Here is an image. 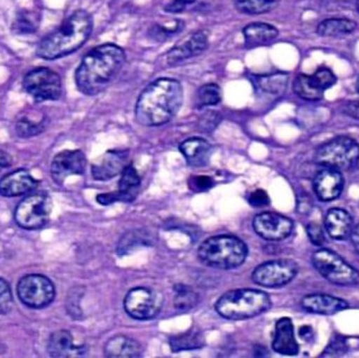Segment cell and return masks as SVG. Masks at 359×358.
Here are the masks:
<instances>
[{
    "label": "cell",
    "instance_id": "6da1fadb",
    "mask_svg": "<svg viewBox=\"0 0 359 358\" xmlns=\"http://www.w3.org/2000/svg\"><path fill=\"white\" fill-rule=\"evenodd\" d=\"M126 53L117 44L104 43L90 50L75 74L76 85L86 96L104 92L119 76L126 63Z\"/></svg>",
    "mask_w": 359,
    "mask_h": 358
},
{
    "label": "cell",
    "instance_id": "7a4b0ae2",
    "mask_svg": "<svg viewBox=\"0 0 359 358\" xmlns=\"http://www.w3.org/2000/svg\"><path fill=\"white\" fill-rule=\"evenodd\" d=\"M183 99V88L178 80L159 78L139 96L135 109L137 122L147 128L163 125L178 113Z\"/></svg>",
    "mask_w": 359,
    "mask_h": 358
},
{
    "label": "cell",
    "instance_id": "3957f363",
    "mask_svg": "<svg viewBox=\"0 0 359 358\" xmlns=\"http://www.w3.org/2000/svg\"><path fill=\"white\" fill-rule=\"evenodd\" d=\"M93 32V17L84 10L74 12L62 25L40 41L36 55L46 60L62 58L79 50Z\"/></svg>",
    "mask_w": 359,
    "mask_h": 358
},
{
    "label": "cell",
    "instance_id": "277c9868",
    "mask_svg": "<svg viewBox=\"0 0 359 358\" xmlns=\"http://www.w3.org/2000/svg\"><path fill=\"white\" fill-rule=\"evenodd\" d=\"M248 256L246 244L230 235H215L205 240L198 249V258L203 264L212 268H238Z\"/></svg>",
    "mask_w": 359,
    "mask_h": 358
},
{
    "label": "cell",
    "instance_id": "5b68a950",
    "mask_svg": "<svg viewBox=\"0 0 359 358\" xmlns=\"http://www.w3.org/2000/svg\"><path fill=\"white\" fill-rule=\"evenodd\" d=\"M272 303L266 292L257 289H234L217 300L215 310L230 321L252 319L267 312Z\"/></svg>",
    "mask_w": 359,
    "mask_h": 358
},
{
    "label": "cell",
    "instance_id": "8992f818",
    "mask_svg": "<svg viewBox=\"0 0 359 358\" xmlns=\"http://www.w3.org/2000/svg\"><path fill=\"white\" fill-rule=\"evenodd\" d=\"M314 161L323 167L339 172L352 170L359 162L358 142L351 137H335L318 147Z\"/></svg>",
    "mask_w": 359,
    "mask_h": 358
},
{
    "label": "cell",
    "instance_id": "52a82bcc",
    "mask_svg": "<svg viewBox=\"0 0 359 358\" xmlns=\"http://www.w3.org/2000/svg\"><path fill=\"white\" fill-rule=\"evenodd\" d=\"M312 264L325 280L334 285L346 287L359 283L358 271L333 250H316L312 256Z\"/></svg>",
    "mask_w": 359,
    "mask_h": 358
},
{
    "label": "cell",
    "instance_id": "ba28073f",
    "mask_svg": "<svg viewBox=\"0 0 359 358\" xmlns=\"http://www.w3.org/2000/svg\"><path fill=\"white\" fill-rule=\"evenodd\" d=\"M53 202L48 193H32L22 200L15 209L14 219L20 228L36 230L48 224L52 214Z\"/></svg>",
    "mask_w": 359,
    "mask_h": 358
},
{
    "label": "cell",
    "instance_id": "9c48e42d",
    "mask_svg": "<svg viewBox=\"0 0 359 358\" xmlns=\"http://www.w3.org/2000/svg\"><path fill=\"white\" fill-rule=\"evenodd\" d=\"M17 296L29 308L42 309L52 304L56 289L48 277L42 275H27L18 282Z\"/></svg>",
    "mask_w": 359,
    "mask_h": 358
},
{
    "label": "cell",
    "instance_id": "30bf717a",
    "mask_svg": "<svg viewBox=\"0 0 359 358\" xmlns=\"http://www.w3.org/2000/svg\"><path fill=\"white\" fill-rule=\"evenodd\" d=\"M23 88L36 101L58 100L62 95V82L56 71L48 67L32 69L23 78Z\"/></svg>",
    "mask_w": 359,
    "mask_h": 358
},
{
    "label": "cell",
    "instance_id": "8fae6325",
    "mask_svg": "<svg viewBox=\"0 0 359 358\" xmlns=\"http://www.w3.org/2000/svg\"><path fill=\"white\" fill-rule=\"evenodd\" d=\"M163 298L159 292L149 287H136L124 298V309L132 319L149 321L161 311Z\"/></svg>",
    "mask_w": 359,
    "mask_h": 358
},
{
    "label": "cell",
    "instance_id": "7c38bea8",
    "mask_svg": "<svg viewBox=\"0 0 359 358\" xmlns=\"http://www.w3.org/2000/svg\"><path fill=\"white\" fill-rule=\"evenodd\" d=\"M299 273V266L289 259L268 261L253 270V283L266 288H280L288 285Z\"/></svg>",
    "mask_w": 359,
    "mask_h": 358
},
{
    "label": "cell",
    "instance_id": "4fadbf2b",
    "mask_svg": "<svg viewBox=\"0 0 359 358\" xmlns=\"http://www.w3.org/2000/svg\"><path fill=\"white\" fill-rule=\"evenodd\" d=\"M253 229L262 239L282 241L292 233V220L278 212H262L253 219Z\"/></svg>",
    "mask_w": 359,
    "mask_h": 358
},
{
    "label": "cell",
    "instance_id": "5bb4252c",
    "mask_svg": "<svg viewBox=\"0 0 359 358\" xmlns=\"http://www.w3.org/2000/svg\"><path fill=\"white\" fill-rule=\"evenodd\" d=\"M86 158L83 151H63L55 156L50 165V174L56 184H62L65 179L86 172Z\"/></svg>",
    "mask_w": 359,
    "mask_h": 358
},
{
    "label": "cell",
    "instance_id": "9a60e30c",
    "mask_svg": "<svg viewBox=\"0 0 359 358\" xmlns=\"http://www.w3.org/2000/svg\"><path fill=\"white\" fill-rule=\"evenodd\" d=\"M345 188V178L339 170L323 167L313 179V191L322 202L339 199Z\"/></svg>",
    "mask_w": 359,
    "mask_h": 358
},
{
    "label": "cell",
    "instance_id": "2e32d148",
    "mask_svg": "<svg viewBox=\"0 0 359 358\" xmlns=\"http://www.w3.org/2000/svg\"><path fill=\"white\" fill-rule=\"evenodd\" d=\"M209 36L206 31H198L182 40L168 50L166 62L170 65L178 64L192 57L198 56L208 48Z\"/></svg>",
    "mask_w": 359,
    "mask_h": 358
},
{
    "label": "cell",
    "instance_id": "e0dca14e",
    "mask_svg": "<svg viewBox=\"0 0 359 358\" xmlns=\"http://www.w3.org/2000/svg\"><path fill=\"white\" fill-rule=\"evenodd\" d=\"M128 151H109L96 163L93 164V178L97 181H109L121 174L130 164Z\"/></svg>",
    "mask_w": 359,
    "mask_h": 358
},
{
    "label": "cell",
    "instance_id": "ac0fdd59",
    "mask_svg": "<svg viewBox=\"0 0 359 358\" xmlns=\"http://www.w3.org/2000/svg\"><path fill=\"white\" fill-rule=\"evenodd\" d=\"M39 184L27 170H17L6 174L0 180V195L6 198L19 197L31 193Z\"/></svg>",
    "mask_w": 359,
    "mask_h": 358
},
{
    "label": "cell",
    "instance_id": "d6986e66",
    "mask_svg": "<svg viewBox=\"0 0 359 358\" xmlns=\"http://www.w3.org/2000/svg\"><path fill=\"white\" fill-rule=\"evenodd\" d=\"M301 304L307 312L318 315H334L349 308L347 301L325 294L304 296Z\"/></svg>",
    "mask_w": 359,
    "mask_h": 358
},
{
    "label": "cell",
    "instance_id": "ffe728a7",
    "mask_svg": "<svg viewBox=\"0 0 359 358\" xmlns=\"http://www.w3.org/2000/svg\"><path fill=\"white\" fill-rule=\"evenodd\" d=\"M272 349L278 354L294 357L299 354V346L294 334V326L289 317H282L276 324Z\"/></svg>",
    "mask_w": 359,
    "mask_h": 358
},
{
    "label": "cell",
    "instance_id": "44dd1931",
    "mask_svg": "<svg viewBox=\"0 0 359 358\" xmlns=\"http://www.w3.org/2000/svg\"><path fill=\"white\" fill-rule=\"evenodd\" d=\"M353 227V218L343 208H331L325 216L327 233L337 241H344L350 237Z\"/></svg>",
    "mask_w": 359,
    "mask_h": 358
},
{
    "label": "cell",
    "instance_id": "7402d4cb",
    "mask_svg": "<svg viewBox=\"0 0 359 358\" xmlns=\"http://www.w3.org/2000/svg\"><path fill=\"white\" fill-rule=\"evenodd\" d=\"M179 149L188 165L192 167L206 166L212 155V146L210 143L205 139L196 137L183 141L180 144Z\"/></svg>",
    "mask_w": 359,
    "mask_h": 358
},
{
    "label": "cell",
    "instance_id": "603a6c76",
    "mask_svg": "<svg viewBox=\"0 0 359 358\" xmlns=\"http://www.w3.org/2000/svg\"><path fill=\"white\" fill-rule=\"evenodd\" d=\"M86 352L84 346H75L73 336L67 330H58L50 336L48 353L50 357L65 358L82 357Z\"/></svg>",
    "mask_w": 359,
    "mask_h": 358
},
{
    "label": "cell",
    "instance_id": "cb8c5ba5",
    "mask_svg": "<svg viewBox=\"0 0 359 358\" xmlns=\"http://www.w3.org/2000/svg\"><path fill=\"white\" fill-rule=\"evenodd\" d=\"M245 46L252 48L266 46L278 38V31L273 25L264 22H253L246 25L243 29Z\"/></svg>",
    "mask_w": 359,
    "mask_h": 358
},
{
    "label": "cell",
    "instance_id": "d4e9b609",
    "mask_svg": "<svg viewBox=\"0 0 359 358\" xmlns=\"http://www.w3.org/2000/svg\"><path fill=\"white\" fill-rule=\"evenodd\" d=\"M104 355L109 358L140 357L142 355V347L137 340L128 336H114L105 344Z\"/></svg>",
    "mask_w": 359,
    "mask_h": 358
},
{
    "label": "cell",
    "instance_id": "484cf974",
    "mask_svg": "<svg viewBox=\"0 0 359 358\" xmlns=\"http://www.w3.org/2000/svg\"><path fill=\"white\" fill-rule=\"evenodd\" d=\"M141 179L138 172L132 164H128L123 172H121V178L119 180L118 191H115L117 195L118 202L124 203H132L138 197L139 189H140Z\"/></svg>",
    "mask_w": 359,
    "mask_h": 358
},
{
    "label": "cell",
    "instance_id": "4316f807",
    "mask_svg": "<svg viewBox=\"0 0 359 358\" xmlns=\"http://www.w3.org/2000/svg\"><path fill=\"white\" fill-rule=\"evenodd\" d=\"M355 21L348 18H329L322 21L316 27V33L322 37H339L355 31Z\"/></svg>",
    "mask_w": 359,
    "mask_h": 358
},
{
    "label": "cell",
    "instance_id": "83f0119b",
    "mask_svg": "<svg viewBox=\"0 0 359 358\" xmlns=\"http://www.w3.org/2000/svg\"><path fill=\"white\" fill-rule=\"evenodd\" d=\"M293 92L297 97L307 101H318L324 97V90L314 81L312 75L299 74L293 81Z\"/></svg>",
    "mask_w": 359,
    "mask_h": 358
},
{
    "label": "cell",
    "instance_id": "f1b7e54d",
    "mask_svg": "<svg viewBox=\"0 0 359 358\" xmlns=\"http://www.w3.org/2000/svg\"><path fill=\"white\" fill-rule=\"evenodd\" d=\"M41 15L37 11H20L13 21V33L16 35H31L39 29Z\"/></svg>",
    "mask_w": 359,
    "mask_h": 358
},
{
    "label": "cell",
    "instance_id": "f546056e",
    "mask_svg": "<svg viewBox=\"0 0 359 358\" xmlns=\"http://www.w3.org/2000/svg\"><path fill=\"white\" fill-rule=\"evenodd\" d=\"M170 348L172 352L180 351L196 350L204 347L205 340L201 332L196 330H190L185 333L172 336L170 340Z\"/></svg>",
    "mask_w": 359,
    "mask_h": 358
},
{
    "label": "cell",
    "instance_id": "4dcf8cb0",
    "mask_svg": "<svg viewBox=\"0 0 359 358\" xmlns=\"http://www.w3.org/2000/svg\"><path fill=\"white\" fill-rule=\"evenodd\" d=\"M151 235L147 231L134 230L130 231L123 235L118 244L117 252L119 256L130 254L134 249L140 247V246L151 245Z\"/></svg>",
    "mask_w": 359,
    "mask_h": 358
},
{
    "label": "cell",
    "instance_id": "1f68e13d",
    "mask_svg": "<svg viewBox=\"0 0 359 358\" xmlns=\"http://www.w3.org/2000/svg\"><path fill=\"white\" fill-rule=\"evenodd\" d=\"M238 12L248 15H261L271 12L280 4V0H233Z\"/></svg>",
    "mask_w": 359,
    "mask_h": 358
},
{
    "label": "cell",
    "instance_id": "d6a6232c",
    "mask_svg": "<svg viewBox=\"0 0 359 358\" xmlns=\"http://www.w3.org/2000/svg\"><path fill=\"white\" fill-rule=\"evenodd\" d=\"M257 84L263 92H268V94L282 95L286 90L288 76L283 73L262 76V77L257 78Z\"/></svg>",
    "mask_w": 359,
    "mask_h": 358
},
{
    "label": "cell",
    "instance_id": "836d02e7",
    "mask_svg": "<svg viewBox=\"0 0 359 358\" xmlns=\"http://www.w3.org/2000/svg\"><path fill=\"white\" fill-rule=\"evenodd\" d=\"M198 296L191 288L188 286L179 284L175 286L174 305L177 310L186 311L191 310L198 305Z\"/></svg>",
    "mask_w": 359,
    "mask_h": 358
},
{
    "label": "cell",
    "instance_id": "e575fe53",
    "mask_svg": "<svg viewBox=\"0 0 359 358\" xmlns=\"http://www.w3.org/2000/svg\"><path fill=\"white\" fill-rule=\"evenodd\" d=\"M222 100L221 88L217 83H207L201 86L196 95L198 107L215 106Z\"/></svg>",
    "mask_w": 359,
    "mask_h": 358
},
{
    "label": "cell",
    "instance_id": "d590c367",
    "mask_svg": "<svg viewBox=\"0 0 359 358\" xmlns=\"http://www.w3.org/2000/svg\"><path fill=\"white\" fill-rule=\"evenodd\" d=\"M184 22L182 20H174L170 25H156L155 27H151L149 34L154 39L157 41H165L170 39L172 36L180 33L183 29Z\"/></svg>",
    "mask_w": 359,
    "mask_h": 358
},
{
    "label": "cell",
    "instance_id": "8d00e7d4",
    "mask_svg": "<svg viewBox=\"0 0 359 358\" xmlns=\"http://www.w3.org/2000/svg\"><path fill=\"white\" fill-rule=\"evenodd\" d=\"M349 351L348 340L345 336H337L330 340L328 346L326 347L320 357H341L347 354Z\"/></svg>",
    "mask_w": 359,
    "mask_h": 358
},
{
    "label": "cell",
    "instance_id": "74e56055",
    "mask_svg": "<svg viewBox=\"0 0 359 358\" xmlns=\"http://www.w3.org/2000/svg\"><path fill=\"white\" fill-rule=\"evenodd\" d=\"M44 130L43 122H35L27 118H22L16 123V132L21 138H31L41 134Z\"/></svg>",
    "mask_w": 359,
    "mask_h": 358
},
{
    "label": "cell",
    "instance_id": "f35d334b",
    "mask_svg": "<svg viewBox=\"0 0 359 358\" xmlns=\"http://www.w3.org/2000/svg\"><path fill=\"white\" fill-rule=\"evenodd\" d=\"M312 77H313L316 84L320 86V90H324V92L332 88L337 81V75L328 67H320V69H316L312 74Z\"/></svg>",
    "mask_w": 359,
    "mask_h": 358
},
{
    "label": "cell",
    "instance_id": "ab89813d",
    "mask_svg": "<svg viewBox=\"0 0 359 358\" xmlns=\"http://www.w3.org/2000/svg\"><path fill=\"white\" fill-rule=\"evenodd\" d=\"M14 300L10 284L0 277V315H8L12 310Z\"/></svg>",
    "mask_w": 359,
    "mask_h": 358
},
{
    "label": "cell",
    "instance_id": "60d3db41",
    "mask_svg": "<svg viewBox=\"0 0 359 358\" xmlns=\"http://www.w3.org/2000/svg\"><path fill=\"white\" fill-rule=\"evenodd\" d=\"M306 230H307V235L308 237H309L310 242H311L314 246H318V247H320V246L326 244V233H325L324 228H323L318 223H309V224L307 225Z\"/></svg>",
    "mask_w": 359,
    "mask_h": 358
},
{
    "label": "cell",
    "instance_id": "b9f144b4",
    "mask_svg": "<svg viewBox=\"0 0 359 358\" xmlns=\"http://www.w3.org/2000/svg\"><path fill=\"white\" fill-rule=\"evenodd\" d=\"M221 120V116H219V113H217V111H208L200 118L198 128H200V130H203V132H212V130H215V128L219 125Z\"/></svg>",
    "mask_w": 359,
    "mask_h": 358
},
{
    "label": "cell",
    "instance_id": "7bdbcfd3",
    "mask_svg": "<svg viewBox=\"0 0 359 358\" xmlns=\"http://www.w3.org/2000/svg\"><path fill=\"white\" fill-rule=\"evenodd\" d=\"M213 180L209 176H196L190 179L188 185L191 191L196 193H203V191H209L213 187Z\"/></svg>",
    "mask_w": 359,
    "mask_h": 358
},
{
    "label": "cell",
    "instance_id": "ee69618b",
    "mask_svg": "<svg viewBox=\"0 0 359 358\" xmlns=\"http://www.w3.org/2000/svg\"><path fill=\"white\" fill-rule=\"evenodd\" d=\"M249 204L253 207L261 208L269 205L270 199L268 193L263 189H257L249 195Z\"/></svg>",
    "mask_w": 359,
    "mask_h": 358
},
{
    "label": "cell",
    "instance_id": "f6af8a7d",
    "mask_svg": "<svg viewBox=\"0 0 359 358\" xmlns=\"http://www.w3.org/2000/svg\"><path fill=\"white\" fill-rule=\"evenodd\" d=\"M194 1L196 0H172V4L165 6V11L168 13L182 12L186 8V6L194 4Z\"/></svg>",
    "mask_w": 359,
    "mask_h": 358
},
{
    "label": "cell",
    "instance_id": "bcb514c9",
    "mask_svg": "<svg viewBox=\"0 0 359 358\" xmlns=\"http://www.w3.org/2000/svg\"><path fill=\"white\" fill-rule=\"evenodd\" d=\"M343 113L350 118L359 120V101H349L344 104Z\"/></svg>",
    "mask_w": 359,
    "mask_h": 358
},
{
    "label": "cell",
    "instance_id": "7dc6e473",
    "mask_svg": "<svg viewBox=\"0 0 359 358\" xmlns=\"http://www.w3.org/2000/svg\"><path fill=\"white\" fill-rule=\"evenodd\" d=\"M96 199L99 204L104 206L111 205V204L118 202L115 191L114 193H100V195H97Z\"/></svg>",
    "mask_w": 359,
    "mask_h": 358
},
{
    "label": "cell",
    "instance_id": "c3c4849f",
    "mask_svg": "<svg viewBox=\"0 0 359 358\" xmlns=\"http://www.w3.org/2000/svg\"><path fill=\"white\" fill-rule=\"evenodd\" d=\"M299 334L305 342H312L314 338V331L311 326H303L299 328Z\"/></svg>",
    "mask_w": 359,
    "mask_h": 358
},
{
    "label": "cell",
    "instance_id": "681fc988",
    "mask_svg": "<svg viewBox=\"0 0 359 358\" xmlns=\"http://www.w3.org/2000/svg\"><path fill=\"white\" fill-rule=\"evenodd\" d=\"M13 159L6 151H0V170L10 167L12 165Z\"/></svg>",
    "mask_w": 359,
    "mask_h": 358
},
{
    "label": "cell",
    "instance_id": "f907efd6",
    "mask_svg": "<svg viewBox=\"0 0 359 358\" xmlns=\"http://www.w3.org/2000/svg\"><path fill=\"white\" fill-rule=\"evenodd\" d=\"M350 239H351V243L353 245L354 249L359 254V224L354 226L353 229H352Z\"/></svg>",
    "mask_w": 359,
    "mask_h": 358
},
{
    "label": "cell",
    "instance_id": "816d5d0a",
    "mask_svg": "<svg viewBox=\"0 0 359 358\" xmlns=\"http://www.w3.org/2000/svg\"><path fill=\"white\" fill-rule=\"evenodd\" d=\"M356 88H358V92H359V77H358V83H356Z\"/></svg>",
    "mask_w": 359,
    "mask_h": 358
},
{
    "label": "cell",
    "instance_id": "f5cc1de1",
    "mask_svg": "<svg viewBox=\"0 0 359 358\" xmlns=\"http://www.w3.org/2000/svg\"><path fill=\"white\" fill-rule=\"evenodd\" d=\"M356 6H358V11L359 13V0H358V2H356Z\"/></svg>",
    "mask_w": 359,
    "mask_h": 358
}]
</instances>
